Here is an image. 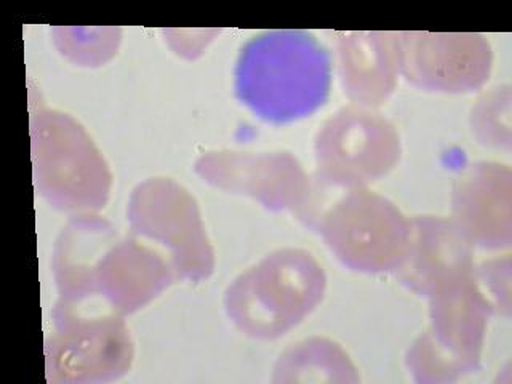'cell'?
Returning <instances> with one entry per match:
<instances>
[{"label":"cell","mask_w":512,"mask_h":384,"mask_svg":"<svg viewBox=\"0 0 512 384\" xmlns=\"http://www.w3.org/2000/svg\"><path fill=\"white\" fill-rule=\"evenodd\" d=\"M116 237L100 216H76L63 229L53 258L60 288L56 308H82L100 296L120 316L143 308L172 284L175 272L164 256L138 240Z\"/></svg>","instance_id":"6da1fadb"},{"label":"cell","mask_w":512,"mask_h":384,"mask_svg":"<svg viewBox=\"0 0 512 384\" xmlns=\"http://www.w3.org/2000/svg\"><path fill=\"white\" fill-rule=\"evenodd\" d=\"M332 87V58L304 31H269L248 40L236 66L240 103L271 124L311 116Z\"/></svg>","instance_id":"7a4b0ae2"},{"label":"cell","mask_w":512,"mask_h":384,"mask_svg":"<svg viewBox=\"0 0 512 384\" xmlns=\"http://www.w3.org/2000/svg\"><path fill=\"white\" fill-rule=\"evenodd\" d=\"M296 213L354 271H397L404 261L410 220L365 186H343L316 175Z\"/></svg>","instance_id":"3957f363"},{"label":"cell","mask_w":512,"mask_h":384,"mask_svg":"<svg viewBox=\"0 0 512 384\" xmlns=\"http://www.w3.org/2000/svg\"><path fill=\"white\" fill-rule=\"evenodd\" d=\"M327 277L311 253L284 248L240 274L224 296L240 332L276 340L301 324L324 298Z\"/></svg>","instance_id":"277c9868"},{"label":"cell","mask_w":512,"mask_h":384,"mask_svg":"<svg viewBox=\"0 0 512 384\" xmlns=\"http://www.w3.org/2000/svg\"><path fill=\"white\" fill-rule=\"evenodd\" d=\"M428 300L429 327L408 349V370L416 383H455L479 370L492 304L476 272L440 285Z\"/></svg>","instance_id":"5b68a950"},{"label":"cell","mask_w":512,"mask_h":384,"mask_svg":"<svg viewBox=\"0 0 512 384\" xmlns=\"http://www.w3.org/2000/svg\"><path fill=\"white\" fill-rule=\"evenodd\" d=\"M37 191L61 210L96 212L108 202L111 173L84 128L68 114L32 116Z\"/></svg>","instance_id":"8992f818"},{"label":"cell","mask_w":512,"mask_h":384,"mask_svg":"<svg viewBox=\"0 0 512 384\" xmlns=\"http://www.w3.org/2000/svg\"><path fill=\"white\" fill-rule=\"evenodd\" d=\"M133 231L156 240L170 253V266L180 279H207L215 253L194 197L170 178H151L133 191L128 205Z\"/></svg>","instance_id":"52a82bcc"},{"label":"cell","mask_w":512,"mask_h":384,"mask_svg":"<svg viewBox=\"0 0 512 384\" xmlns=\"http://www.w3.org/2000/svg\"><path fill=\"white\" fill-rule=\"evenodd\" d=\"M56 332L45 343L48 381L95 383L117 380L133 359V344L117 314L53 311Z\"/></svg>","instance_id":"ba28073f"},{"label":"cell","mask_w":512,"mask_h":384,"mask_svg":"<svg viewBox=\"0 0 512 384\" xmlns=\"http://www.w3.org/2000/svg\"><path fill=\"white\" fill-rule=\"evenodd\" d=\"M400 152L399 133L388 119L367 108H344L317 135V175L367 186L396 167Z\"/></svg>","instance_id":"9c48e42d"},{"label":"cell","mask_w":512,"mask_h":384,"mask_svg":"<svg viewBox=\"0 0 512 384\" xmlns=\"http://www.w3.org/2000/svg\"><path fill=\"white\" fill-rule=\"evenodd\" d=\"M394 36L399 74L423 90L469 93L492 72V47L480 34L410 31Z\"/></svg>","instance_id":"30bf717a"},{"label":"cell","mask_w":512,"mask_h":384,"mask_svg":"<svg viewBox=\"0 0 512 384\" xmlns=\"http://www.w3.org/2000/svg\"><path fill=\"white\" fill-rule=\"evenodd\" d=\"M194 168L215 188L252 197L272 212H298L308 196L309 178L290 152H207Z\"/></svg>","instance_id":"8fae6325"},{"label":"cell","mask_w":512,"mask_h":384,"mask_svg":"<svg viewBox=\"0 0 512 384\" xmlns=\"http://www.w3.org/2000/svg\"><path fill=\"white\" fill-rule=\"evenodd\" d=\"M452 221L472 247H511V168L496 162L469 165L453 186Z\"/></svg>","instance_id":"7c38bea8"},{"label":"cell","mask_w":512,"mask_h":384,"mask_svg":"<svg viewBox=\"0 0 512 384\" xmlns=\"http://www.w3.org/2000/svg\"><path fill=\"white\" fill-rule=\"evenodd\" d=\"M476 272L469 240L444 216H415L397 276L416 295L428 298L440 285Z\"/></svg>","instance_id":"4fadbf2b"},{"label":"cell","mask_w":512,"mask_h":384,"mask_svg":"<svg viewBox=\"0 0 512 384\" xmlns=\"http://www.w3.org/2000/svg\"><path fill=\"white\" fill-rule=\"evenodd\" d=\"M338 48L344 93L364 108L388 100L399 76L394 32L341 34Z\"/></svg>","instance_id":"5bb4252c"},{"label":"cell","mask_w":512,"mask_h":384,"mask_svg":"<svg viewBox=\"0 0 512 384\" xmlns=\"http://www.w3.org/2000/svg\"><path fill=\"white\" fill-rule=\"evenodd\" d=\"M274 381H357L356 368L338 344L328 341L320 360H312L303 343L280 357Z\"/></svg>","instance_id":"9a60e30c"},{"label":"cell","mask_w":512,"mask_h":384,"mask_svg":"<svg viewBox=\"0 0 512 384\" xmlns=\"http://www.w3.org/2000/svg\"><path fill=\"white\" fill-rule=\"evenodd\" d=\"M509 103H511L509 87L495 88V92L479 101L477 108L472 111V132H476L480 143L509 148L511 144Z\"/></svg>","instance_id":"2e32d148"},{"label":"cell","mask_w":512,"mask_h":384,"mask_svg":"<svg viewBox=\"0 0 512 384\" xmlns=\"http://www.w3.org/2000/svg\"><path fill=\"white\" fill-rule=\"evenodd\" d=\"M476 279L480 290L492 304L493 312L509 316V312H511V260H509V256H506L504 260L484 263L480 268L476 266Z\"/></svg>","instance_id":"e0dca14e"}]
</instances>
